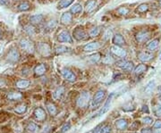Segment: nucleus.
<instances>
[{
	"label": "nucleus",
	"mask_w": 161,
	"mask_h": 133,
	"mask_svg": "<svg viewBox=\"0 0 161 133\" xmlns=\"http://www.w3.org/2000/svg\"><path fill=\"white\" fill-rule=\"evenodd\" d=\"M7 98L11 101H18L23 98V95L20 92H11L7 95Z\"/></svg>",
	"instance_id": "obj_22"
},
{
	"label": "nucleus",
	"mask_w": 161,
	"mask_h": 133,
	"mask_svg": "<svg viewBox=\"0 0 161 133\" xmlns=\"http://www.w3.org/2000/svg\"><path fill=\"white\" fill-rule=\"evenodd\" d=\"M26 110H27V107H26V106H25V105H21V106H18L15 109V111L17 112V114H23V112H26Z\"/></svg>",
	"instance_id": "obj_36"
},
{
	"label": "nucleus",
	"mask_w": 161,
	"mask_h": 133,
	"mask_svg": "<svg viewBox=\"0 0 161 133\" xmlns=\"http://www.w3.org/2000/svg\"><path fill=\"white\" fill-rule=\"evenodd\" d=\"M38 129H39V127L37 126V124L34 123V122H30V123H29V125L27 127L28 131H30V133H35L38 130Z\"/></svg>",
	"instance_id": "obj_35"
},
{
	"label": "nucleus",
	"mask_w": 161,
	"mask_h": 133,
	"mask_svg": "<svg viewBox=\"0 0 161 133\" xmlns=\"http://www.w3.org/2000/svg\"><path fill=\"white\" fill-rule=\"evenodd\" d=\"M70 128H71L70 122H67V123H66V124H64V125L63 126V128H62V130H61V132H62V133L66 132L67 130H70Z\"/></svg>",
	"instance_id": "obj_44"
},
{
	"label": "nucleus",
	"mask_w": 161,
	"mask_h": 133,
	"mask_svg": "<svg viewBox=\"0 0 161 133\" xmlns=\"http://www.w3.org/2000/svg\"><path fill=\"white\" fill-rule=\"evenodd\" d=\"M148 9H149V5L147 4H142V5H140L138 6L137 12H139V13H145Z\"/></svg>",
	"instance_id": "obj_38"
},
{
	"label": "nucleus",
	"mask_w": 161,
	"mask_h": 133,
	"mask_svg": "<svg viewBox=\"0 0 161 133\" xmlns=\"http://www.w3.org/2000/svg\"><path fill=\"white\" fill-rule=\"evenodd\" d=\"M127 126H128V122L124 119H119L115 121V127L120 130H125L127 128Z\"/></svg>",
	"instance_id": "obj_21"
},
{
	"label": "nucleus",
	"mask_w": 161,
	"mask_h": 133,
	"mask_svg": "<svg viewBox=\"0 0 161 133\" xmlns=\"http://www.w3.org/2000/svg\"><path fill=\"white\" fill-rule=\"evenodd\" d=\"M57 40L59 42L64 43H73V38L68 30H63L57 36Z\"/></svg>",
	"instance_id": "obj_6"
},
{
	"label": "nucleus",
	"mask_w": 161,
	"mask_h": 133,
	"mask_svg": "<svg viewBox=\"0 0 161 133\" xmlns=\"http://www.w3.org/2000/svg\"><path fill=\"white\" fill-rule=\"evenodd\" d=\"M105 96H106V91L105 90H99L97 93L95 94L94 97H93V100H92V106H98L99 104H100L102 100L105 98Z\"/></svg>",
	"instance_id": "obj_7"
},
{
	"label": "nucleus",
	"mask_w": 161,
	"mask_h": 133,
	"mask_svg": "<svg viewBox=\"0 0 161 133\" xmlns=\"http://www.w3.org/2000/svg\"><path fill=\"white\" fill-rule=\"evenodd\" d=\"M154 114L158 117H161V105H156L153 107Z\"/></svg>",
	"instance_id": "obj_37"
},
{
	"label": "nucleus",
	"mask_w": 161,
	"mask_h": 133,
	"mask_svg": "<svg viewBox=\"0 0 161 133\" xmlns=\"http://www.w3.org/2000/svg\"><path fill=\"white\" fill-rule=\"evenodd\" d=\"M64 87H63V86L58 87L55 91H54L53 97L55 99H57V100H59L64 96Z\"/></svg>",
	"instance_id": "obj_20"
},
{
	"label": "nucleus",
	"mask_w": 161,
	"mask_h": 133,
	"mask_svg": "<svg viewBox=\"0 0 161 133\" xmlns=\"http://www.w3.org/2000/svg\"><path fill=\"white\" fill-rule=\"evenodd\" d=\"M20 57H21V55L19 53L18 49L15 47H12L9 50V52L6 56V61L11 64H15L20 60Z\"/></svg>",
	"instance_id": "obj_3"
},
{
	"label": "nucleus",
	"mask_w": 161,
	"mask_h": 133,
	"mask_svg": "<svg viewBox=\"0 0 161 133\" xmlns=\"http://www.w3.org/2000/svg\"><path fill=\"white\" fill-rule=\"evenodd\" d=\"M73 38L78 40V41H81V40H84L86 38H87V34H86L85 30L83 29L82 27H76L74 29L73 32Z\"/></svg>",
	"instance_id": "obj_5"
},
{
	"label": "nucleus",
	"mask_w": 161,
	"mask_h": 133,
	"mask_svg": "<svg viewBox=\"0 0 161 133\" xmlns=\"http://www.w3.org/2000/svg\"><path fill=\"white\" fill-rule=\"evenodd\" d=\"M158 44H159V40L158 38L152 39L151 41H149L147 44V48L149 50H150V51H153V50H155L158 47Z\"/></svg>",
	"instance_id": "obj_26"
},
{
	"label": "nucleus",
	"mask_w": 161,
	"mask_h": 133,
	"mask_svg": "<svg viewBox=\"0 0 161 133\" xmlns=\"http://www.w3.org/2000/svg\"><path fill=\"white\" fill-rule=\"evenodd\" d=\"M149 33L148 32H144V30H142V32H139L135 35V38L139 43L145 42L149 38Z\"/></svg>",
	"instance_id": "obj_12"
},
{
	"label": "nucleus",
	"mask_w": 161,
	"mask_h": 133,
	"mask_svg": "<svg viewBox=\"0 0 161 133\" xmlns=\"http://www.w3.org/2000/svg\"><path fill=\"white\" fill-rule=\"evenodd\" d=\"M142 121H143V123L147 124V125H149V124H151L152 123V118L151 117H149V116H145L142 118Z\"/></svg>",
	"instance_id": "obj_42"
},
{
	"label": "nucleus",
	"mask_w": 161,
	"mask_h": 133,
	"mask_svg": "<svg viewBox=\"0 0 161 133\" xmlns=\"http://www.w3.org/2000/svg\"><path fill=\"white\" fill-rule=\"evenodd\" d=\"M155 86H156V82H155V80H150L149 82H148V84L146 85L145 87V93L146 94H150V93H152V91L154 90L155 88Z\"/></svg>",
	"instance_id": "obj_25"
},
{
	"label": "nucleus",
	"mask_w": 161,
	"mask_h": 133,
	"mask_svg": "<svg viewBox=\"0 0 161 133\" xmlns=\"http://www.w3.org/2000/svg\"><path fill=\"white\" fill-rule=\"evenodd\" d=\"M113 96H114V94H111L109 97H108V98H107V100H106V102L105 103V105H104V106L102 107V109H101V111L99 112V115H103L104 114H106V112L108 111V109L110 108V106H111V103H112V99H113Z\"/></svg>",
	"instance_id": "obj_14"
},
{
	"label": "nucleus",
	"mask_w": 161,
	"mask_h": 133,
	"mask_svg": "<svg viewBox=\"0 0 161 133\" xmlns=\"http://www.w3.org/2000/svg\"><path fill=\"white\" fill-rule=\"evenodd\" d=\"M82 6L81 4H74L72 7H71V13L73 14H80L82 13Z\"/></svg>",
	"instance_id": "obj_30"
},
{
	"label": "nucleus",
	"mask_w": 161,
	"mask_h": 133,
	"mask_svg": "<svg viewBox=\"0 0 161 133\" xmlns=\"http://www.w3.org/2000/svg\"><path fill=\"white\" fill-rule=\"evenodd\" d=\"M45 20V16L43 14H34L30 17V23L33 25H39L42 23Z\"/></svg>",
	"instance_id": "obj_11"
},
{
	"label": "nucleus",
	"mask_w": 161,
	"mask_h": 133,
	"mask_svg": "<svg viewBox=\"0 0 161 133\" xmlns=\"http://www.w3.org/2000/svg\"><path fill=\"white\" fill-rule=\"evenodd\" d=\"M159 59L161 60V53H160V55H159Z\"/></svg>",
	"instance_id": "obj_52"
},
{
	"label": "nucleus",
	"mask_w": 161,
	"mask_h": 133,
	"mask_svg": "<svg viewBox=\"0 0 161 133\" xmlns=\"http://www.w3.org/2000/svg\"><path fill=\"white\" fill-rule=\"evenodd\" d=\"M74 0H61L59 2L58 5H57V8L58 9H63V8H66V7H68Z\"/></svg>",
	"instance_id": "obj_31"
},
{
	"label": "nucleus",
	"mask_w": 161,
	"mask_h": 133,
	"mask_svg": "<svg viewBox=\"0 0 161 133\" xmlns=\"http://www.w3.org/2000/svg\"><path fill=\"white\" fill-rule=\"evenodd\" d=\"M142 112H146V114H149V107H148V106H142Z\"/></svg>",
	"instance_id": "obj_50"
},
{
	"label": "nucleus",
	"mask_w": 161,
	"mask_h": 133,
	"mask_svg": "<svg viewBox=\"0 0 161 133\" xmlns=\"http://www.w3.org/2000/svg\"><path fill=\"white\" fill-rule=\"evenodd\" d=\"M19 46L21 49L24 50L25 52L30 53V54H32L35 50V46L33 42H32L31 40H30L29 38H21L19 42Z\"/></svg>",
	"instance_id": "obj_1"
},
{
	"label": "nucleus",
	"mask_w": 161,
	"mask_h": 133,
	"mask_svg": "<svg viewBox=\"0 0 161 133\" xmlns=\"http://www.w3.org/2000/svg\"><path fill=\"white\" fill-rule=\"evenodd\" d=\"M61 73H62L63 77L66 79L67 81H69V82H74V81L76 80V76H75L70 70H68L66 68L62 69Z\"/></svg>",
	"instance_id": "obj_8"
},
{
	"label": "nucleus",
	"mask_w": 161,
	"mask_h": 133,
	"mask_svg": "<svg viewBox=\"0 0 161 133\" xmlns=\"http://www.w3.org/2000/svg\"><path fill=\"white\" fill-rule=\"evenodd\" d=\"M111 52H112L115 56H118V57H120V58H124V57L126 56V51H125L124 48L120 47L119 46L114 45V46L111 47Z\"/></svg>",
	"instance_id": "obj_9"
},
{
	"label": "nucleus",
	"mask_w": 161,
	"mask_h": 133,
	"mask_svg": "<svg viewBox=\"0 0 161 133\" xmlns=\"http://www.w3.org/2000/svg\"><path fill=\"white\" fill-rule=\"evenodd\" d=\"M47 109H48V112L51 115H56L57 114V107L53 104H51V103L48 104L47 105Z\"/></svg>",
	"instance_id": "obj_34"
},
{
	"label": "nucleus",
	"mask_w": 161,
	"mask_h": 133,
	"mask_svg": "<svg viewBox=\"0 0 161 133\" xmlns=\"http://www.w3.org/2000/svg\"><path fill=\"white\" fill-rule=\"evenodd\" d=\"M23 29H24L25 33L29 36H34L36 34L35 28L32 25H26V26H24Z\"/></svg>",
	"instance_id": "obj_29"
},
{
	"label": "nucleus",
	"mask_w": 161,
	"mask_h": 133,
	"mask_svg": "<svg viewBox=\"0 0 161 133\" xmlns=\"http://www.w3.org/2000/svg\"><path fill=\"white\" fill-rule=\"evenodd\" d=\"M38 50H39V52L44 56H47L50 55L51 53V48L49 45L47 43H39L38 46Z\"/></svg>",
	"instance_id": "obj_10"
},
{
	"label": "nucleus",
	"mask_w": 161,
	"mask_h": 133,
	"mask_svg": "<svg viewBox=\"0 0 161 133\" xmlns=\"http://www.w3.org/2000/svg\"><path fill=\"white\" fill-rule=\"evenodd\" d=\"M3 37H4V33H3V32L1 29H0V40L1 39H3Z\"/></svg>",
	"instance_id": "obj_51"
},
{
	"label": "nucleus",
	"mask_w": 161,
	"mask_h": 133,
	"mask_svg": "<svg viewBox=\"0 0 161 133\" xmlns=\"http://www.w3.org/2000/svg\"><path fill=\"white\" fill-rule=\"evenodd\" d=\"M117 13L121 15H125L129 13V9H127L125 7H119L117 9Z\"/></svg>",
	"instance_id": "obj_40"
},
{
	"label": "nucleus",
	"mask_w": 161,
	"mask_h": 133,
	"mask_svg": "<svg viewBox=\"0 0 161 133\" xmlns=\"http://www.w3.org/2000/svg\"><path fill=\"white\" fill-rule=\"evenodd\" d=\"M152 133H161V128H153Z\"/></svg>",
	"instance_id": "obj_49"
},
{
	"label": "nucleus",
	"mask_w": 161,
	"mask_h": 133,
	"mask_svg": "<svg viewBox=\"0 0 161 133\" xmlns=\"http://www.w3.org/2000/svg\"><path fill=\"white\" fill-rule=\"evenodd\" d=\"M0 5L8 7L10 5V0H0Z\"/></svg>",
	"instance_id": "obj_45"
},
{
	"label": "nucleus",
	"mask_w": 161,
	"mask_h": 133,
	"mask_svg": "<svg viewBox=\"0 0 161 133\" xmlns=\"http://www.w3.org/2000/svg\"><path fill=\"white\" fill-rule=\"evenodd\" d=\"M101 56H100V53H96V54H94V55H92L91 57H90V60L91 61L92 63H98L99 61L100 60V57Z\"/></svg>",
	"instance_id": "obj_39"
},
{
	"label": "nucleus",
	"mask_w": 161,
	"mask_h": 133,
	"mask_svg": "<svg viewBox=\"0 0 161 133\" xmlns=\"http://www.w3.org/2000/svg\"><path fill=\"white\" fill-rule=\"evenodd\" d=\"M113 44L115 46H123L125 45V39L121 34H115L113 37Z\"/></svg>",
	"instance_id": "obj_15"
},
{
	"label": "nucleus",
	"mask_w": 161,
	"mask_h": 133,
	"mask_svg": "<svg viewBox=\"0 0 161 133\" xmlns=\"http://www.w3.org/2000/svg\"><path fill=\"white\" fill-rule=\"evenodd\" d=\"M30 9V4L28 1H23L17 5V10L19 12H26Z\"/></svg>",
	"instance_id": "obj_19"
},
{
	"label": "nucleus",
	"mask_w": 161,
	"mask_h": 133,
	"mask_svg": "<svg viewBox=\"0 0 161 133\" xmlns=\"http://www.w3.org/2000/svg\"><path fill=\"white\" fill-rule=\"evenodd\" d=\"M110 132H111V127L109 125H104L103 127H101L100 133H110Z\"/></svg>",
	"instance_id": "obj_41"
},
{
	"label": "nucleus",
	"mask_w": 161,
	"mask_h": 133,
	"mask_svg": "<svg viewBox=\"0 0 161 133\" xmlns=\"http://www.w3.org/2000/svg\"><path fill=\"white\" fill-rule=\"evenodd\" d=\"M89 102H90V93L87 91H83V92H82L79 97L77 98L76 104H77L78 107L85 108L89 105Z\"/></svg>",
	"instance_id": "obj_2"
},
{
	"label": "nucleus",
	"mask_w": 161,
	"mask_h": 133,
	"mask_svg": "<svg viewBox=\"0 0 161 133\" xmlns=\"http://www.w3.org/2000/svg\"><path fill=\"white\" fill-rule=\"evenodd\" d=\"M159 3H160V5H161V0H159Z\"/></svg>",
	"instance_id": "obj_53"
},
{
	"label": "nucleus",
	"mask_w": 161,
	"mask_h": 133,
	"mask_svg": "<svg viewBox=\"0 0 161 133\" xmlns=\"http://www.w3.org/2000/svg\"><path fill=\"white\" fill-rule=\"evenodd\" d=\"M30 82L29 80H21L17 81L15 85H16V87L18 88H28L30 86Z\"/></svg>",
	"instance_id": "obj_28"
},
{
	"label": "nucleus",
	"mask_w": 161,
	"mask_h": 133,
	"mask_svg": "<svg viewBox=\"0 0 161 133\" xmlns=\"http://www.w3.org/2000/svg\"><path fill=\"white\" fill-rule=\"evenodd\" d=\"M100 47V44L99 42H91L87 45H85L83 47V50L85 52H91V51H95Z\"/></svg>",
	"instance_id": "obj_18"
},
{
	"label": "nucleus",
	"mask_w": 161,
	"mask_h": 133,
	"mask_svg": "<svg viewBox=\"0 0 161 133\" xmlns=\"http://www.w3.org/2000/svg\"><path fill=\"white\" fill-rule=\"evenodd\" d=\"M153 128H161V121H157L153 125Z\"/></svg>",
	"instance_id": "obj_47"
},
{
	"label": "nucleus",
	"mask_w": 161,
	"mask_h": 133,
	"mask_svg": "<svg viewBox=\"0 0 161 133\" xmlns=\"http://www.w3.org/2000/svg\"><path fill=\"white\" fill-rule=\"evenodd\" d=\"M142 133H152V130H150L149 128H146V129H143L142 130Z\"/></svg>",
	"instance_id": "obj_48"
},
{
	"label": "nucleus",
	"mask_w": 161,
	"mask_h": 133,
	"mask_svg": "<svg viewBox=\"0 0 161 133\" xmlns=\"http://www.w3.org/2000/svg\"><path fill=\"white\" fill-rule=\"evenodd\" d=\"M100 30H101V28L100 27V26H97V27H94V28H92L90 32H89V35L91 36V37H97L99 34H100Z\"/></svg>",
	"instance_id": "obj_33"
},
{
	"label": "nucleus",
	"mask_w": 161,
	"mask_h": 133,
	"mask_svg": "<svg viewBox=\"0 0 161 133\" xmlns=\"http://www.w3.org/2000/svg\"><path fill=\"white\" fill-rule=\"evenodd\" d=\"M57 25V22L56 21H50L48 24H47V29H53Z\"/></svg>",
	"instance_id": "obj_43"
},
{
	"label": "nucleus",
	"mask_w": 161,
	"mask_h": 133,
	"mask_svg": "<svg viewBox=\"0 0 161 133\" xmlns=\"http://www.w3.org/2000/svg\"><path fill=\"white\" fill-rule=\"evenodd\" d=\"M96 5H97L96 0H89V1L85 5V11L87 13L92 12L96 7Z\"/></svg>",
	"instance_id": "obj_23"
},
{
	"label": "nucleus",
	"mask_w": 161,
	"mask_h": 133,
	"mask_svg": "<svg viewBox=\"0 0 161 133\" xmlns=\"http://www.w3.org/2000/svg\"><path fill=\"white\" fill-rule=\"evenodd\" d=\"M46 66H45V64H39V65H37L36 67H35V69H34V73H35V74L36 75H38V76H41V75H43L45 73H46Z\"/></svg>",
	"instance_id": "obj_24"
},
{
	"label": "nucleus",
	"mask_w": 161,
	"mask_h": 133,
	"mask_svg": "<svg viewBox=\"0 0 161 133\" xmlns=\"http://www.w3.org/2000/svg\"><path fill=\"white\" fill-rule=\"evenodd\" d=\"M110 36H111V30H106V32L105 33V35H104V39H108L109 38H110Z\"/></svg>",
	"instance_id": "obj_46"
},
{
	"label": "nucleus",
	"mask_w": 161,
	"mask_h": 133,
	"mask_svg": "<svg viewBox=\"0 0 161 133\" xmlns=\"http://www.w3.org/2000/svg\"><path fill=\"white\" fill-rule=\"evenodd\" d=\"M34 115H35V118L39 121H43L45 119H46V112L43 110L42 108L40 107H38L35 109L34 111Z\"/></svg>",
	"instance_id": "obj_13"
},
{
	"label": "nucleus",
	"mask_w": 161,
	"mask_h": 133,
	"mask_svg": "<svg viewBox=\"0 0 161 133\" xmlns=\"http://www.w3.org/2000/svg\"><path fill=\"white\" fill-rule=\"evenodd\" d=\"M71 50L70 47H66V46H57L56 48H55V51H56V53L57 54H64V53H67L69 52V51Z\"/></svg>",
	"instance_id": "obj_27"
},
{
	"label": "nucleus",
	"mask_w": 161,
	"mask_h": 133,
	"mask_svg": "<svg viewBox=\"0 0 161 133\" xmlns=\"http://www.w3.org/2000/svg\"><path fill=\"white\" fill-rule=\"evenodd\" d=\"M72 19H73V16L71 14V13L69 12H66L63 14V15L61 16L60 18V23L64 25H67V24H70L71 22H72Z\"/></svg>",
	"instance_id": "obj_17"
},
{
	"label": "nucleus",
	"mask_w": 161,
	"mask_h": 133,
	"mask_svg": "<svg viewBox=\"0 0 161 133\" xmlns=\"http://www.w3.org/2000/svg\"><path fill=\"white\" fill-rule=\"evenodd\" d=\"M146 65L145 64H140V65H138L135 69H134V73L136 74V75H141V74H142L144 71H146Z\"/></svg>",
	"instance_id": "obj_32"
},
{
	"label": "nucleus",
	"mask_w": 161,
	"mask_h": 133,
	"mask_svg": "<svg viewBox=\"0 0 161 133\" xmlns=\"http://www.w3.org/2000/svg\"><path fill=\"white\" fill-rule=\"evenodd\" d=\"M115 64L124 71H132L133 70V64L132 62L126 61V60L117 61V62L115 63Z\"/></svg>",
	"instance_id": "obj_4"
},
{
	"label": "nucleus",
	"mask_w": 161,
	"mask_h": 133,
	"mask_svg": "<svg viewBox=\"0 0 161 133\" xmlns=\"http://www.w3.org/2000/svg\"><path fill=\"white\" fill-rule=\"evenodd\" d=\"M138 58L139 60H141L142 62H149V61H150L153 58V55L149 52H145V51H143V52H141L138 55Z\"/></svg>",
	"instance_id": "obj_16"
}]
</instances>
